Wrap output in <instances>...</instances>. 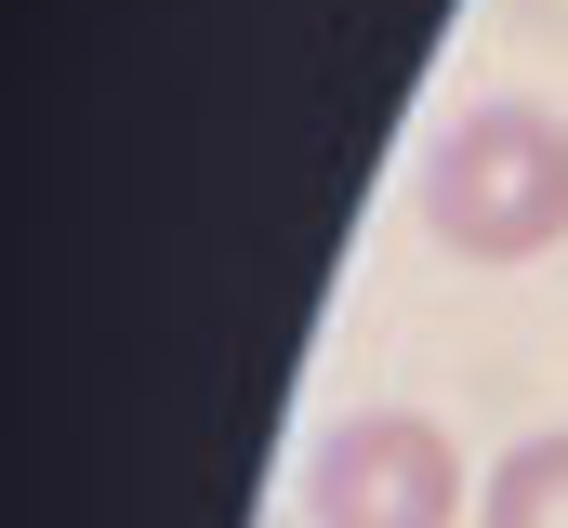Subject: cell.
Instances as JSON below:
<instances>
[{
  "instance_id": "6da1fadb",
  "label": "cell",
  "mask_w": 568,
  "mask_h": 528,
  "mask_svg": "<svg viewBox=\"0 0 568 528\" xmlns=\"http://www.w3.org/2000/svg\"><path fill=\"white\" fill-rule=\"evenodd\" d=\"M424 225L476 264H529L568 238V120L542 106H476L424 159Z\"/></svg>"
},
{
  "instance_id": "3957f363",
  "label": "cell",
  "mask_w": 568,
  "mask_h": 528,
  "mask_svg": "<svg viewBox=\"0 0 568 528\" xmlns=\"http://www.w3.org/2000/svg\"><path fill=\"white\" fill-rule=\"evenodd\" d=\"M476 528H568V436H529V449L489 476Z\"/></svg>"
},
{
  "instance_id": "7a4b0ae2",
  "label": "cell",
  "mask_w": 568,
  "mask_h": 528,
  "mask_svg": "<svg viewBox=\"0 0 568 528\" xmlns=\"http://www.w3.org/2000/svg\"><path fill=\"white\" fill-rule=\"evenodd\" d=\"M304 502H317V528H449L463 516V449L424 409H357V423L317 436Z\"/></svg>"
}]
</instances>
